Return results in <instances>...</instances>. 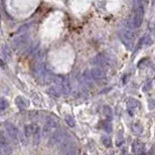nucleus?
I'll list each match as a JSON object with an SVG mask.
<instances>
[{"instance_id":"nucleus-5","label":"nucleus","mask_w":155,"mask_h":155,"mask_svg":"<svg viewBox=\"0 0 155 155\" xmlns=\"http://www.w3.org/2000/svg\"><path fill=\"white\" fill-rule=\"evenodd\" d=\"M0 149L2 150V152L5 155H9L11 153V147L7 141V138L1 132H0Z\"/></svg>"},{"instance_id":"nucleus-26","label":"nucleus","mask_w":155,"mask_h":155,"mask_svg":"<svg viewBox=\"0 0 155 155\" xmlns=\"http://www.w3.org/2000/svg\"><path fill=\"white\" fill-rule=\"evenodd\" d=\"M2 153H3V152H2V150L0 149V155H2Z\"/></svg>"},{"instance_id":"nucleus-8","label":"nucleus","mask_w":155,"mask_h":155,"mask_svg":"<svg viewBox=\"0 0 155 155\" xmlns=\"http://www.w3.org/2000/svg\"><path fill=\"white\" fill-rule=\"evenodd\" d=\"M90 74H91V77H92L93 80H101V79H104L105 78L104 70L100 67H97V68H95V69L91 70Z\"/></svg>"},{"instance_id":"nucleus-16","label":"nucleus","mask_w":155,"mask_h":155,"mask_svg":"<svg viewBox=\"0 0 155 155\" xmlns=\"http://www.w3.org/2000/svg\"><path fill=\"white\" fill-rule=\"evenodd\" d=\"M65 121H66V123H67V125H69L70 128H74V127L76 126V121H75L73 116L67 115L65 117Z\"/></svg>"},{"instance_id":"nucleus-13","label":"nucleus","mask_w":155,"mask_h":155,"mask_svg":"<svg viewBox=\"0 0 155 155\" xmlns=\"http://www.w3.org/2000/svg\"><path fill=\"white\" fill-rule=\"evenodd\" d=\"M138 106H139V102L135 99H129L128 102H127V108H128L129 111L135 110L136 108H138Z\"/></svg>"},{"instance_id":"nucleus-6","label":"nucleus","mask_w":155,"mask_h":155,"mask_svg":"<svg viewBox=\"0 0 155 155\" xmlns=\"http://www.w3.org/2000/svg\"><path fill=\"white\" fill-rule=\"evenodd\" d=\"M29 40V35L28 33H23V35H20L18 37L14 38L13 40V45H14L16 49L24 46L25 44H27Z\"/></svg>"},{"instance_id":"nucleus-1","label":"nucleus","mask_w":155,"mask_h":155,"mask_svg":"<svg viewBox=\"0 0 155 155\" xmlns=\"http://www.w3.org/2000/svg\"><path fill=\"white\" fill-rule=\"evenodd\" d=\"M52 82L56 84V87L61 91V94H70L72 91V87H70V80L68 78L63 76H54L52 78Z\"/></svg>"},{"instance_id":"nucleus-22","label":"nucleus","mask_w":155,"mask_h":155,"mask_svg":"<svg viewBox=\"0 0 155 155\" xmlns=\"http://www.w3.org/2000/svg\"><path fill=\"white\" fill-rule=\"evenodd\" d=\"M104 130H105V131L108 132V133H110V132L112 131V126H111V124L109 122H105V124H104Z\"/></svg>"},{"instance_id":"nucleus-25","label":"nucleus","mask_w":155,"mask_h":155,"mask_svg":"<svg viewBox=\"0 0 155 155\" xmlns=\"http://www.w3.org/2000/svg\"><path fill=\"white\" fill-rule=\"evenodd\" d=\"M4 66H5V63H4V61L1 60V58H0V67H4Z\"/></svg>"},{"instance_id":"nucleus-24","label":"nucleus","mask_w":155,"mask_h":155,"mask_svg":"<svg viewBox=\"0 0 155 155\" xmlns=\"http://www.w3.org/2000/svg\"><path fill=\"white\" fill-rule=\"evenodd\" d=\"M35 145H37L38 144V143H39V140H40V133H39V131H37V132H36V133L35 134Z\"/></svg>"},{"instance_id":"nucleus-18","label":"nucleus","mask_w":155,"mask_h":155,"mask_svg":"<svg viewBox=\"0 0 155 155\" xmlns=\"http://www.w3.org/2000/svg\"><path fill=\"white\" fill-rule=\"evenodd\" d=\"M103 113L106 117H111V116H112V110H111V108L109 106H104Z\"/></svg>"},{"instance_id":"nucleus-4","label":"nucleus","mask_w":155,"mask_h":155,"mask_svg":"<svg viewBox=\"0 0 155 155\" xmlns=\"http://www.w3.org/2000/svg\"><path fill=\"white\" fill-rule=\"evenodd\" d=\"M67 138V133L63 130H56V132L52 133V135L49 138V146H54L56 144H60L63 139Z\"/></svg>"},{"instance_id":"nucleus-14","label":"nucleus","mask_w":155,"mask_h":155,"mask_svg":"<svg viewBox=\"0 0 155 155\" xmlns=\"http://www.w3.org/2000/svg\"><path fill=\"white\" fill-rule=\"evenodd\" d=\"M1 52H2V54H3V56L6 58V60H10L11 58V51L7 45H3V46H2Z\"/></svg>"},{"instance_id":"nucleus-7","label":"nucleus","mask_w":155,"mask_h":155,"mask_svg":"<svg viewBox=\"0 0 155 155\" xmlns=\"http://www.w3.org/2000/svg\"><path fill=\"white\" fill-rule=\"evenodd\" d=\"M5 130H6V132H7L8 136L11 139L17 140L18 135H19V131H18L14 125H12L11 123H5Z\"/></svg>"},{"instance_id":"nucleus-12","label":"nucleus","mask_w":155,"mask_h":155,"mask_svg":"<svg viewBox=\"0 0 155 155\" xmlns=\"http://www.w3.org/2000/svg\"><path fill=\"white\" fill-rule=\"evenodd\" d=\"M76 150H77L76 145H75V143H73V144H70L68 148L63 150V151L61 152V155H75L76 154Z\"/></svg>"},{"instance_id":"nucleus-9","label":"nucleus","mask_w":155,"mask_h":155,"mask_svg":"<svg viewBox=\"0 0 155 155\" xmlns=\"http://www.w3.org/2000/svg\"><path fill=\"white\" fill-rule=\"evenodd\" d=\"M45 126L49 127L51 129H56L58 127V121L54 116H49L45 120Z\"/></svg>"},{"instance_id":"nucleus-23","label":"nucleus","mask_w":155,"mask_h":155,"mask_svg":"<svg viewBox=\"0 0 155 155\" xmlns=\"http://www.w3.org/2000/svg\"><path fill=\"white\" fill-rule=\"evenodd\" d=\"M31 25V22H29V23H27V24H24L23 26H21L19 29L17 30V33H20V32H22V31H24V30H26V29H28V27Z\"/></svg>"},{"instance_id":"nucleus-11","label":"nucleus","mask_w":155,"mask_h":155,"mask_svg":"<svg viewBox=\"0 0 155 155\" xmlns=\"http://www.w3.org/2000/svg\"><path fill=\"white\" fill-rule=\"evenodd\" d=\"M24 131H25V136H30L32 134H35L37 131H39L38 127L36 125H27V126L24 128Z\"/></svg>"},{"instance_id":"nucleus-2","label":"nucleus","mask_w":155,"mask_h":155,"mask_svg":"<svg viewBox=\"0 0 155 155\" xmlns=\"http://www.w3.org/2000/svg\"><path fill=\"white\" fill-rule=\"evenodd\" d=\"M119 36L121 38V42L124 43L127 46V49H131L133 46V40H134V33L130 29L123 28L120 30Z\"/></svg>"},{"instance_id":"nucleus-15","label":"nucleus","mask_w":155,"mask_h":155,"mask_svg":"<svg viewBox=\"0 0 155 155\" xmlns=\"http://www.w3.org/2000/svg\"><path fill=\"white\" fill-rule=\"evenodd\" d=\"M47 93L51 94V96H54V97H56V98L60 97L61 94V91L58 89V87H51V88L47 90Z\"/></svg>"},{"instance_id":"nucleus-20","label":"nucleus","mask_w":155,"mask_h":155,"mask_svg":"<svg viewBox=\"0 0 155 155\" xmlns=\"http://www.w3.org/2000/svg\"><path fill=\"white\" fill-rule=\"evenodd\" d=\"M102 140H103V144L106 147H110L111 146V139L109 138V137H106V136H104V137H102Z\"/></svg>"},{"instance_id":"nucleus-21","label":"nucleus","mask_w":155,"mask_h":155,"mask_svg":"<svg viewBox=\"0 0 155 155\" xmlns=\"http://www.w3.org/2000/svg\"><path fill=\"white\" fill-rule=\"evenodd\" d=\"M51 130L49 127H47V126H44V128L42 129V136L43 137H46L47 135H49L51 134Z\"/></svg>"},{"instance_id":"nucleus-19","label":"nucleus","mask_w":155,"mask_h":155,"mask_svg":"<svg viewBox=\"0 0 155 155\" xmlns=\"http://www.w3.org/2000/svg\"><path fill=\"white\" fill-rule=\"evenodd\" d=\"M133 130H134V132H135V133L141 134V133H142V131H143V128H142V126H141L140 124H134L133 125Z\"/></svg>"},{"instance_id":"nucleus-17","label":"nucleus","mask_w":155,"mask_h":155,"mask_svg":"<svg viewBox=\"0 0 155 155\" xmlns=\"http://www.w3.org/2000/svg\"><path fill=\"white\" fill-rule=\"evenodd\" d=\"M8 108V102L5 99H0V111H5Z\"/></svg>"},{"instance_id":"nucleus-10","label":"nucleus","mask_w":155,"mask_h":155,"mask_svg":"<svg viewBox=\"0 0 155 155\" xmlns=\"http://www.w3.org/2000/svg\"><path fill=\"white\" fill-rule=\"evenodd\" d=\"M15 104L19 109H25L26 107H28V101L20 96L15 98Z\"/></svg>"},{"instance_id":"nucleus-3","label":"nucleus","mask_w":155,"mask_h":155,"mask_svg":"<svg viewBox=\"0 0 155 155\" xmlns=\"http://www.w3.org/2000/svg\"><path fill=\"white\" fill-rule=\"evenodd\" d=\"M143 17H144V10H143L142 6L139 5L137 9L135 10L133 18H132V21H131L132 27L133 28H139L143 22Z\"/></svg>"}]
</instances>
